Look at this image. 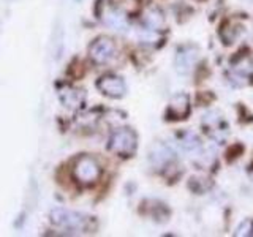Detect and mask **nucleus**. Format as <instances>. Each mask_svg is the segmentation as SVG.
<instances>
[{"label": "nucleus", "mask_w": 253, "mask_h": 237, "mask_svg": "<svg viewBox=\"0 0 253 237\" xmlns=\"http://www.w3.org/2000/svg\"><path fill=\"white\" fill-rule=\"evenodd\" d=\"M171 114L174 118H185L190 113V100L185 93H179L171 100V106H169Z\"/></svg>", "instance_id": "obj_10"}, {"label": "nucleus", "mask_w": 253, "mask_h": 237, "mask_svg": "<svg viewBox=\"0 0 253 237\" xmlns=\"http://www.w3.org/2000/svg\"><path fill=\"white\" fill-rule=\"evenodd\" d=\"M237 236H253V220H244L236 229Z\"/></svg>", "instance_id": "obj_14"}, {"label": "nucleus", "mask_w": 253, "mask_h": 237, "mask_svg": "<svg viewBox=\"0 0 253 237\" xmlns=\"http://www.w3.org/2000/svg\"><path fill=\"white\" fill-rule=\"evenodd\" d=\"M117 54V47L116 43L111 38L106 37H100L90 44L89 47V55L90 59L98 63V65H103V63L111 62Z\"/></svg>", "instance_id": "obj_5"}, {"label": "nucleus", "mask_w": 253, "mask_h": 237, "mask_svg": "<svg viewBox=\"0 0 253 237\" xmlns=\"http://www.w3.org/2000/svg\"><path fill=\"white\" fill-rule=\"evenodd\" d=\"M101 176V166L90 155L79 157L73 164V177L81 185H92Z\"/></svg>", "instance_id": "obj_2"}, {"label": "nucleus", "mask_w": 253, "mask_h": 237, "mask_svg": "<svg viewBox=\"0 0 253 237\" xmlns=\"http://www.w3.org/2000/svg\"><path fill=\"white\" fill-rule=\"evenodd\" d=\"M144 22L150 30H162L165 27V16L157 8H150L144 14Z\"/></svg>", "instance_id": "obj_11"}, {"label": "nucleus", "mask_w": 253, "mask_h": 237, "mask_svg": "<svg viewBox=\"0 0 253 237\" xmlns=\"http://www.w3.org/2000/svg\"><path fill=\"white\" fill-rule=\"evenodd\" d=\"M198 60H200V49L196 46H182L176 54V70L179 75H190L195 70Z\"/></svg>", "instance_id": "obj_6"}, {"label": "nucleus", "mask_w": 253, "mask_h": 237, "mask_svg": "<svg viewBox=\"0 0 253 237\" xmlns=\"http://www.w3.org/2000/svg\"><path fill=\"white\" fill-rule=\"evenodd\" d=\"M203 123L206 128H208V133H211L213 138H217V133L223 134V130H221V126H223V118H221L218 114H215V113L206 114L203 118Z\"/></svg>", "instance_id": "obj_12"}, {"label": "nucleus", "mask_w": 253, "mask_h": 237, "mask_svg": "<svg viewBox=\"0 0 253 237\" xmlns=\"http://www.w3.org/2000/svg\"><path fill=\"white\" fill-rule=\"evenodd\" d=\"M97 14H98V19L105 24L106 27L113 29L116 32H121V34L128 30V19H126L125 13L113 2H108V0L100 2L97 8Z\"/></svg>", "instance_id": "obj_3"}, {"label": "nucleus", "mask_w": 253, "mask_h": 237, "mask_svg": "<svg viewBox=\"0 0 253 237\" xmlns=\"http://www.w3.org/2000/svg\"><path fill=\"white\" fill-rule=\"evenodd\" d=\"M59 98L63 106L70 109H78L84 103L85 95L83 90L73 89V87H63V89H59Z\"/></svg>", "instance_id": "obj_9"}, {"label": "nucleus", "mask_w": 253, "mask_h": 237, "mask_svg": "<svg viewBox=\"0 0 253 237\" xmlns=\"http://www.w3.org/2000/svg\"><path fill=\"white\" fill-rule=\"evenodd\" d=\"M180 146L184 150H187V152H198V150L201 149V141L195 133L187 131L180 136Z\"/></svg>", "instance_id": "obj_13"}, {"label": "nucleus", "mask_w": 253, "mask_h": 237, "mask_svg": "<svg viewBox=\"0 0 253 237\" xmlns=\"http://www.w3.org/2000/svg\"><path fill=\"white\" fill-rule=\"evenodd\" d=\"M150 163H152L154 168L160 169V168H165L166 164H169L172 160H174V152L166 146V144H162V142H158L152 147L150 150Z\"/></svg>", "instance_id": "obj_8"}, {"label": "nucleus", "mask_w": 253, "mask_h": 237, "mask_svg": "<svg viewBox=\"0 0 253 237\" xmlns=\"http://www.w3.org/2000/svg\"><path fill=\"white\" fill-rule=\"evenodd\" d=\"M108 147L111 152H114L119 157H131L136 152L138 147V138L136 133L131 128H119L111 134Z\"/></svg>", "instance_id": "obj_1"}, {"label": "nucleus", "mask_w": 253, "mask_h": 237, "mask_svg": "<svg viewBox=\"0 0 253 237\" xmlns=\"http://www.w3.org/2000/svg\"><path fill=\"white\" fill-rule=\"evenodd\" d=\"M51 221L55 226L70 229V231H76V233L84 231L87 228V223H89V220H87V217H84L83 213L67 210L62 207H57L51 212Z\"/></svg>", "instance_id": "obj_4"}, {"label": "nucleus", "mask_w": 253, "mask_h": 237, "mask_svg": "<svg viewBox=\"0 0 253 237\" xmlns=\"http://www.w3.org/2000/svg\"><path fill=\"white\" fill-rule=\"evenodd\" d=\"M97 89L109 98H122L126 92V85L121 76L105 75L97 81Z\"/></svg>", "instance_id": "obj_7"}]
</instances>
